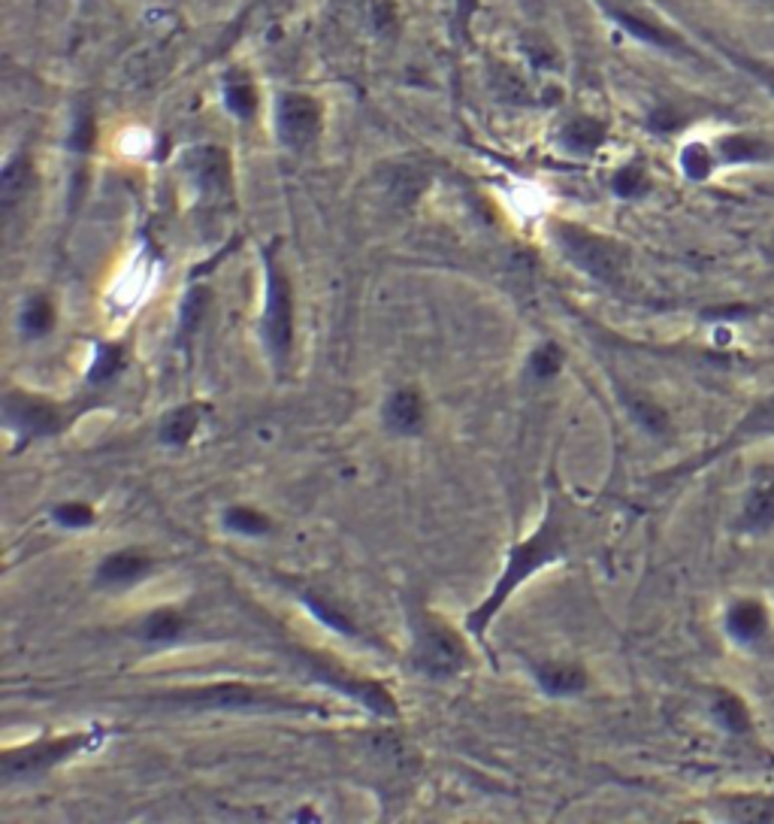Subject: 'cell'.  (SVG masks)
I'll list each match as a JSON object with an SVG mask.
<instances>
[{"label":"cell","instance_id":"2","mask_svg":"<svg viewBox=\"0 0 774 824\" xmlns=\"http://www.w3.org/2000/svg\"><path fill=\"white\" fill-rule=\"evenodd\" d=\"M414 667L430 679H451L469 667V648L448 624L418 612L414 619Z\"/></svg>","mask_w":774,"mask_h":824},{"label":"cell","instance_id":"20","mask_svg":"<svg viewBox=\"0 0 774 824\" xmlns=\"http://www.w3.org/2000/svg\"><path fill=\"white\" fill-rule=\"evenodd\" d=\"M562 368V349L557 342H542L536 352L530 355V370L538 380H554Z\"/></svg>","mask_w":774,"mask_h":824},{"label":"cell","instance_id":"5","mask_svg":"<svg viewBox=\"0 0 774 824\" xmlns=\"http://www.w3.org/2000/svg\"><path fill=\"white\" fill-rule=\"evenodd\" d=\"M300 661L321 682L337 688L342 695H349V698L361 700L363 707L373 710L375 715L397 719V700H394V695L387 691L385 685H378L375 679H366V676H357V673L345 670V667H337L333 661H327L325 655H315V652H300Z\"/></svg>","mask_w":774,"mask_h":824},{"label":"cell","instance_id":"27","mask_svg":"<svg viewBox=\"0 0 774 824\" xmlns=\"http://www.w3.org/2000/svg\"><path fill=\"white\" fill-rule=\"evenodd\" d=\"M638 182H641V177H638L636 170H626L624 177H621V182H617V191H621V194H636Z\"/></svg>","mask_w":774,"mask_h":824},{"label":"cell","instance_id":"7","mask_svg":"<svg viewBox=\"0 0 774 824\" xmlns=\"http://www.w3.org/2000/svg\"><path fill=\"white\" fill-rule=\"evenodd\" d=\"M163 703H175V707H185V710H254V707H263V703H282V707H287L285 700L273 698V695H261V691H254L249 685L239 682L182 688V691L167 695Z\"/></svg>","mask_w":774,"mask_h":824},{"label":"cell","instance_id":"23","mask_svg":"<svg viewBox=\"0 0 774 824\" xmlns=\"http://www.w3.org/2000/svg\"><path fill=\"white\" fill-rule=\"evenodd\" d=\"M629 409H633V416H636L648 431H665V425H669V419H665V413H662L660 406L657 404H650L648 397H629Z\"/></svg>","mask_w":774,"mask_h":824},{"label":"cell","instance_id":"9","mask_svg":"<svg viewBox=\"0 0 774 824\" xmlns=\"http://www.w3.org/2000/svg\"><path fill=\"white\" fill-rule=\"evenodd\" d=\"M426 409L418 388H397L385 404V425L394 433H418L424 428Z\"/></svg>","mask_w":774,"mask_h":824},{"label":"cell","instance_id":"1","mask_svg":"<svg viewBox=\"0 0 774 824\" xmlns=\"http://www.w3.org/2000/svg\"><path fill=\"white\" fill-rule=\"evenodd\" d=\"M562 552H566V537H562L560 516L550 509L548 519L542 521V528H538L526 543L514 545V552L509 555V564H505V571H502L500 583L493 588V595L469 616V622H466L469 624V631L478 636L485 634L488 624L493 622V616L500 612L502 603L509 600V595H512L514 588L524 583L526 576H533L536 571H542L545 564L560 558Z\"/></svg>","mask_w":774,"mask_h":824},{"label":"cell","instance_id":"12","mask_svg":"<svg viewBox=\"0 0 774 824\" xmlns=\"http://www.w3.org/2000/svg\"><path fill=\"white\" fill-rule=\"evenodd\" d=\"M726 628H729V634L736 636V640L750 643V640L765 634L769 612H765L760 600H738L736 607L726 612Z\"/></svg>","mask_w":774,"mask_h":824},{"label":"cell","instance_id":"14","mask_svg":"<svg viewBox=\"0 0 774 824\" xmlns=\"http://www.w3.org/2000/svg\"><path fill=\"white\" fill-rule=\"evenodd\" d=\"M765 433H774V394L750 409L748 419L741 421L736 431L729 433V440L724 443V449H717V455L726 452V449H732L736 443H748L753 437H765Z\"/></svg>","mask_w":774,"mask_h":824},{"label":"cell","instance_id":"6","mask_svg":"<svg viewBox=\"0 0 774 824\" xmlns=\"http://www.w3.org/2000/svg\"><path fill=\"white\" fill-rule=\"evenodd\" d=\"M88 736L82 734H67V736H52V740H39L25 748H13L3 755L0 761V774L7 782H22V779H34L43 776L52 767H58L67 761L70 755H76L79 748L86 746Z\"/></svg>","mask_w":774,"mask_h":824},{"label":"cell","instance_id":"18","mask_svg":"<svg viewBox=\"0 0 774 824\" xmlns=\"http://www.w3.org/2000/svg\"><path fill=\"white\" fill-rule=\"evenodd\" d=\"M122 368H125V346L101 342V346H98V358H94V364H91V373H88V380H91V382H110Z\"/></svg>","mask_w":774,"mask_h":824},{"label":"cell","instance_id":"4","mask_svg":"<svg viewBox=\"0 0 774 824\" xmlns=\"http://www.w3.org/2000/svg\"><path fill=\"white\" fill-rule=\"evenodd\" d=\"M562 252L569 255L574 267H581L588 276L600 282H617L626 273V252L614 240H605L600 234H590L584 228L562 225L557 228Z\"/></svg>","mask_w":774,"mask_h":824},{"label":"cell","instance_id":"24","mask_svg":"<svg viewBox=\"0 0 774 824\" xmlns=\"http://www.w3.org/2000/svg\"><path fill=\"white\" fill-rule=\"evenodd\" d=\"M681 165H684V170H687V177L705 179L708 173H712L714 158H712V153L705 149V146L693 143V146H687V149H684V155H681Z\"/></svg>","mask_w":774,"mask_h":824},{"label":"cell","instance_id":"28","mask_svg":"<svg viewBox=\"0 0 774 824\" xmlns=\"http://www.w3.org/2000/svg\"><path fill=\"white\" fill-rule=\"evenodd\" d=\"M748 67H750V70H753V74H756V77L762 79V82H765V86H769V89L774 91V70H772V67H769V64L748 61Z\"/></svg>","mask_w":774,"mask_h":824},{"label":"cell","instance_id":"25","mask_svg":"<svg viewBox=\"0 0 774 824\" xmlns=\"http://www.w3.org/2000/svg\"><path fill=\"white\" fill-rule=\"evenodd\" d=\"M55 521H61L64 528H86L94 521V509L88 504H61L55 507Z\"/></svg>","mask_w":774,"mask_h":824},{"label":"cell","instance_id":"15","mask_svg":"<svg viewBox=\"0 0 774 824\" xmlns=\"http://www.w3.org/2000/svg\"><path fill=\"white\" fill-rule=\"evenodd\" d=\"M201 413L203 406L197 404L175 406L173 413H167V419L161 421V443L185 445L194 437V431L201 428Z\"/></svg>","mask_w":774,"mask_h":824},{"label":"cell","instance_id":"13","mask_svg":"<svg viewBox=\"0 0 774 824\" xmlns=\"http://www.w3.org/2000/svg\"><path fill=\"white\" fill-rule=\"evenodd\" d=\"M538 685L554 695V698H562V695H578L584 685H588V676L581 667H574V664H545V667H538L536 670Z\"/></svg>","mask_w":774,"mask_h":824},{"label":"cell","instance_id":"29","mask_svg":"<svg viewBox=\"0 0 774 824\" xmlns=\"http://www.w3.org/2000/svg\"><path fill=\"white\" fill-rule=\"evenodd\" d=\"M769 255H772V258H774V242H772V246H769Z\"/></svg>","mask_w":774,"mask_h":824},{"label":"cell","instance_id":"11","mask_svg":"<svg viewBox=\"0 0 774 824\" xmlns=\"http://www.w3.org/2000/svg\"><path fill=\"white\" fill-rule=\"evenodd\" d=\"M151 571V558L139 549H122L101 561L98 567V583L101 585H127L143 579Z\"/></svg>","mask_w":774,"mask_h":824},{"label":"cell","instance_id":"22","mask_svg":"<svg viewBox=\"0 0 774 824\" xmlns=\"http://www.w3.org/2000/svg\"><path fill=\"white\" fill-rule=\"evenodd\" d=\"M306 603H309V609H312V616H318L321 622H327L333 631H339V634H345V636H357V628L339 612L337 607H330V603H325L321 597H315L309 595L306 597Z\"/></svg>","mask_w":774,"mask_h":824},{"label":"cell","instance_id":"19","mask_svg":"<svg viewBox=\"0 0 774 824\" xmlns=\"http://www.w3.org/2000/svg\"><path fill=\"white\" fill-rule=\"evenodd\" d=\"M52 325H55V306L49 297H31L22 313V328L39 337V334H49Z\"/></svg>","mask_w":774,"mask_h":824},{"label":"cell","instance_id":"21","mask_svg":"<svg viewBox=\"0 0 774 824\" xmlns=\"http://www.w3.org/2000/svg\"><path fill=\"white\" fill-rule=\"evenodd\" d=\"M225 521H227V528H230V531L249 533V537L270 531V519H266V516H261L258 509H251V507L227 509Z\"/></svg>","mask_w":774,"mask_h":824},{"label":"cell","instance_id":"26","mask_svg":"<svg viewBox=\"0 0 774 824\" xmlns=\"http://www.w3.org/2000/svg\"><path fill=\"white\" fill-rule=\"evenodd\" d=\"M25 167L13 165L7 173H3V203H13L19 201L22 194H25Z\"/></svg>","mask_w":774,"mask_h":824},{"label":"cell","instance_id":"10","mask_svg":"<svg viewBox=\"0 0 774 824\" xmlns=\"http://www.w3.org/2000/svg\"><path fill=\"white\" fill-rule=\"evenodd\" d=\"M774 524V467H765L756 473V479L750 485L741 528L744 531H769Z\"/></svg>","mask_w":774,"mask_h":824},{"label":"cell","instance_id":"17","mask_svg":"<svg viewBox=\"0 0 774 824\" xmlns=\"http://www.w3.org/2000/svg\"><path fill=\"white\" fill-rule=\"evenodd\" d=\"M714 715L720 719L726 731H732V734H748L750 731V715L748 707L736 698V695H729V691H720L717 700H714Z\"/></svg>","mask_w":774,"mask_h":824},{"label":"cell","instance_id":"16","mask_svg":"<svg viewBox=\"0 0 774 824\" xmlns=\"http://www.w3.org/2000/svg\"><path fill=\"white\" fill-rule=\"evenodd\" d=\"M182 628H185V619H182L175 609L163 607L155 609L149 619L143 622L139 631H143V636L151 640V643H167V640H175V636L182 634Z\"/></svg>","mask_w":774,"mask_h":824},{"label":"cell","instance_id":"8","mask_svg":"<svg viewBox=\"0 0 774 824\" xmlns=\"http://www.w3.org/2000/svg\"><path fill=\"white\" fill-rule=\"evenodd\" d=\"M3 416H7V425L15 428L25 440L52 437L61 431L64 421L58 406L25 392H10L3 397Z\"/></svg>","mask_w":774,"mask_h":824},{"label":"cell","instance_id":"3","mask_svg":"<svg viewBox=\"0 0 774 824\" xmlns=\"http://www.w3.org/2000/svg\"><path fill=\"white\" fill-rule=\"evenodd\" d=\"M263 340L273 352L275 364L285 368L294 346V289L285 270L275 264L273 255L266 261V306H263Z\"/></svg>","mask_w":774,"mask_h":824}]
</instances>
